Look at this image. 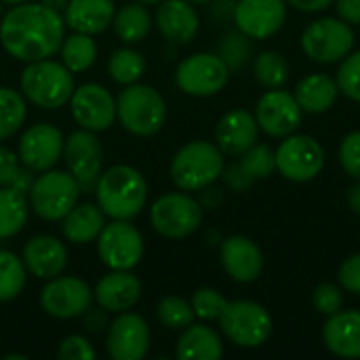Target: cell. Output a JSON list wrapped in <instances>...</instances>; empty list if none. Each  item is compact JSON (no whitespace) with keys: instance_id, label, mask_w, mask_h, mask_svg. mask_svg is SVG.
<instances>
[{"instance_id":"cell-1","label":"cell","mask_w":360,"mask_h":360,"mask_svg":"<svg viewBox=\"0 0 360 360\" xmlns=\"http://www.w3.org/2000/svg\"><path fill=\"white\" fill-rule=\"evenodd\" d=\"M65 38L63 15L42 2L13 4L0 19V44L17 61L30 63L59 53Z\"/></svg>"},{"instance_id":"cell-2","label":"cell","mask_w":360,"mask_h":360,"mask_svg":"<svg viewBox=\"0 0 360 360\" xmlns=\"http://www.w3.org/2000/svg\"><path fill=\"white\" fill-rule=\"evenodd\" d=\"M93 192L110 219H135L148 205L146 177L131 165H114L101 171Z\"/></svg>"},{"instance_id":"cell-3","label":"cell","mask_w":360,"mask_h":360,"mask_svg":"<svg viewBox=\"0 0 360 360\" xmlns=\"http://www.w3.org/2000/svg\"><path fill=\"white\" fill-rule=\"evenodd\" d=\"M224 167L226 154L217 148L215 141L194 139L177 150L171 160L169 175L177 190L200 192L221 179Z\"/></svg>"},{"instance_id":"cell-4","label":"cell","mask_w":360,"mask_h":360,"mask_svg":"<svg viewBox=\"0 0 360 360\" xmlns=\"http://www.w3.org/2000/svg\"><path fill=\"white\" fill-rule=\"evenodd\" d=\"M19 89L25 101L42 110H59L70 103V97L76 89L74 74L55 59H40L25 63Z\"/></svg>"},{"instance_id":"cell-5","label":"cell","mask_w":360,"mask_h":360,"mask_svg":"<svg viewBox=\"0 0 360 360\" xmlns=\"http://www.w3.org/2000/svg\"><path fill=\"white\" fill-rule=\"evenodd\" d=\"M116 118L131 135L152 137L167 122V101L154 86L133 82L116 97Z\"/></svg>"},{"instance_id":"cell-6","label":"cell","mask_w":360,"mask_h":360,"mask_svg":"<svg viewBox=\"0 0 360 360\" xmlns=\"http://www.w3.org/2000/svg\"><path fill=\"white\" fill-rule=\"evenodd\" d=\"M82 186L70 171L49 169L34 177L27 190L30 209L44 221H61L80 202Z\"/></svg>"},{"instance_id":"cell-7","label":"cell","mask_w":360,"mask_h":360,"mask_svg":"<svg viewBox=\"0 0 360 360\" xmlns=\"http://www.w3.org/2000/svg\"><path fill=\"white\" fill-rule=\"evenodd\" d=\"M217 323L226 340L245 350L262 348L270 340L274 329V321L266 306L253 300L228 302Z\"/></svg>"},{"instance_id":"cell-8","label":"cell","mask_w":360,"mask_h":360,"mask_svg":"<svg viewBox=\"0 0 360 360\" xmlns=\"http://www.w3.org/2000/svg\"><path fill=\"white\" fill-rule=\"evenodd\" d=\"M300 44L308 59L329 65L354 51L356 34L354 27L340 17H319L304 27Z\"/></svg>"},{"instance_id":"cell-9","label":"cell","mask_w":360,"mask_h":360,"mask_svg":"<svg viewBox=\"0 0 360 360\" xmlns=\"http://www.w3.org/2000/svg\"><path fill=\"white\" fill-rule=\"evenodd\" d=\"M150 224L154 232L165 238H188L202 224V205L184 190L162 194L152 202Z\"/></svg>"},{"instance_id":"cell-10","label":"cell","mask_w":360,"mask_h":360,"mask_svg":"<svg viewBox=\"0 0 360 360\" xmlns=\"http://www.w3.org/2000/svg\"><path fill=\"white\" fill-rule=\"evenodd\" d=\"M276 152V171L293 184H308L325 169V148L306 133H291L281 139Z\"/></svg>"},{"instance_id":"cell-11","label":"cell","mask_w":360,"mask_h":360,"mask_svg":"<svg viewBox=\"0 0 360 360\" xmlns=\"http://www.w3.org/2000/svg\"><path fill=\"white\" fill-rule=\"evenodd\" d=\"M230 65L217 53H192L179 61L175 82L190 97H213L226 89Z\"/></svg>"},{"instance_id":"cell-12","label":"cell","mask_w":360,"mask_h":360,"mask_svg":"<svg viewBox=\"0 0 360 360\" xmlns=\"http://www.w3.org/2000/svg\"><path fill=\"white\" fill-rule=\"evenodd\" d=\"M95 245L108 270H135L146 251L143 236L131 219H112L105 224Z\"/></svg>"},{"instance_id":"cell-13","label":"cell","mask_w":360,"mask_h":360,"mask_svg":"<svg viewBox=\"0 0 360 360\" xmlns=\"http://www.w3.org/2000/svg\"><path fill=\"white\" fill-rule=\"evenodd\" d=\"M95 302L93 287L78 276L49 278L40 291V308L59 321L80 319Z\"/></svg>"},{"instance_id":"cell-14","label":"cell","mask_w":360,"mask_h":360,"mask_svg":"<svg viewBox=\"0 0 360 360\" xmlns=\"http://www.w3.org/2000/svg\"><path fill=\"white\" fill-rule=\"evenodd\" d=\"M253 116L262 133L274 139H283L291 133H297L304 120V110L300 108L295 95L281 86V89H268L255 101Z\"/></svg>"},{"instance_id":"cell-15","label":"cell","mask_w":360,"mask_h":360,"mask_svg":"<svg viewBox=\"0 0 360 360\" xmlns=\"http://www.w3.org/2000/svg\"><path fill=\"white\" fill-rule=\"evenodd\" d=\"M68 171L80 181L82 192H93L103 171V143L97 133L78 129L68 135L63 143V156Z\"/></svg>"},{"instance_id":"cell-16","label":"cell","mask_w":360,"mask_h":360,"mask_svg":"<svg viewBox=\"0 0 360 360\" xmlns=\"http://www.w3.org/2000/svg\"><path fill=\"white\" fill-rule=\"evenodd\" d=\"M72 118L80 129L103 133L116 122V97L97 82H84L70 97Z\"/></svg>"},{"instance_id":"cell-17","label":"cell","mask_w":360,"mask_h":360,"mask_svg":"<svg viewBox=\"0 0 360 360\" xmlns=\"http://www.w3.org/2000/svg\"><path fill=\"white\" fill-rule=\"evenodd\" d=\"M63 133L51 122H38L25 129L17 143V156L32 173H44L55 169L63 156Z\"/></svg>"},{"instance_id":"cell-18","label":"cell","mask_w":360,"mask_h":360,"mask_svg":"<svg viewBox=\"0 0 360 360\" xmlns=\"http://www.w3.org/2000/svg\"><path fill=\"white\" fill-rule=\"evenodd\" d=\"M152 335L146 319L135 312H120L108 325L105 350L114 360H143L150 352Z\"/></svg>"},{"instance_id":"cell-19","label":"cell","mask_w":360,"mask_h":360,"mask_svg":"<svg viewBox=\"0 0 360 360\" xmlns=\"http://www.w3.org/2000/svg\"><path fill=\"white\" fill-rule=\"evenodd\" d=\"M287 6V0H238L232 15L240 34L251 40H266L283 30Z\"/></svg>"},{"instance_id":"cell-20","label":"cell","mask_w":360,"mask_h":360,"mask_svg":"<svg viewBox=\"0 0 360 360\" xmlns=\"http://www.w3.org/2000/svg\"><path fill=\"white\" fill-rule=\"evenodd\" d=\"M219 262L224 272L238 285H251L264 272V253L259 245L245 234H232L221 243Z\"/></svg>"},{"instance_id":"cell-21","label":"cell","mask_w":360,"mask_h":360,"mask_svg":"<svg viewBox=\"0 0 360 360\" xmlns=\"http://www.w3.org/2000/svg\"><path fill=\"white\" fill-rule=\"evenodd\" d=\"M21 259L25 264L27 274L40 281H49L65 272L70 255L61 238L53 234H36L23 245Z\"/></svg>"},{"instance_id":"cell-22","label":"cell","mask_w":360,"mask_h":360,"mask_svg":"<svg viewBox=\"0 0 360 360\" xmlns=\"http://www.w3.org/2000/svg\"><path fill=\"white\" fill-rule=\"evenodd\" d=\"M141 281L131 270H110L93 289L95 302L108 314L129 312L141 300Z\"/></svg>"},{"instance_id":"cell-23","label":"cell","mask_w":360,"mask_h":360,"mask_svg":"<svg viewBox=\"0 0 360 360\" xmlns=\"http://www.w3.org/2000/svg\"><path fill=\"white\" fill-rule=\"evenodd\" d=\"M154 23L165 40L177 46L190 44L200 30L198 11L190 0H160Z\"/></svg>"},{"instance_id":"cell-24","label":"cell","mask_w":360,"mask_h":360,"mask_svg":"<svg viewBox=\"0 0 360 360\" xmlns=\"http://www.w3.org/2000/svg\"><path fill=\"white\" fill-rule=\"evenodd\" d=\"M259 141V124L245 108L228 110L215 124V143L226 156H240Z\"/></svg>"},{"instance_id":"cell-25","label":"cell","mask_w":360,"mask_h":360,"mask_svg":"<svg viewBox=\"0 0 360 360\" xmlns=\"http://www.w3.org/2000/svg\"><path fill=\"white\" fill-rule=\"evenodd\" d=\"M325 348L340 359H360V310H340L323 325Z\"/></svg>"},{"instance_id":"cell-26","label":"cell","mask_w":360,"mask_h":360,"mask_svg":"<svg viewBox=\"0 0 360 360\" xmlns=\"http://www.w3.org/2000/svg\"><path fill=\"white\" fill-rule=\"evenodd\" d=\"M116 15L114 0H70L63 11L65 27L72 32L97 36L112 27Z\"/></svg>"},{"instance_id":"cell-27","label":"cell","mask_w":360,"mask_h":360,"mask_svg":"<svg viewBox=\"0 0 360 360\" xmlns=\"http://www.w3.org/2000/svg\"><path fill=\"white\" fill-rule=\"evenodd\" d=\"M105 219L108 217L97 202H76V207L61 219V234L76 247L91 245L108 224Z\"/></svg>"},{"instance_id":"cell-28","label":"cell","mask_w":360,"mask_h":360,"mask_svg":"<svg viewBox=\"0 0 360 360\" xmlns=\"http://www.w3.org/2000/svg\"><path fill=\"white\" fill-rule=\"evenodd\" d=\"M175 356L179 360H219L224 356V340L205 321L192 323L181 329Z\"/></svg>"},{"instance_id":"cell-29","label":"cell","mask_w":360,"mask_h":360,"mask_svg":"<svg viewBox=\"0 0 360 360\" xmlns=\"http://www.w3.org/2000/svg\"><path fill=\"white\" fill-rule=\"evenodd\" d=\"M295 99L304 114H325L329 112L338 97H340V86L335 78H331L325 72H312L306 74L297 84H295Z\"/></svg>"},{"instance_id":"cell-30","label":"cell","mask_w":360,"mask_h":360,"mask_svg":"<svg viewBox=\"0 0 360 360\" xmlns=\"http://www.w3.org/2000/svg\"><path fill=\"white\" fill-rule=\"evenodd\" d=\"M152 23L154 19L152 13L148 11V4L135 0L116 8L112 27L124 44H139L150 36Z\"/></svg>"},{"instance_id":"cell-31","label":"cell","mask_w":360,"mask_h":360,"mask_svg":"<svg viewBox=\"0 0 360 360\" xmlns=\"http://www.w3.org/2000/svg\"><path fill=\"white\" fill-rule=\"evenodd\" d=\"M30 211L25 192L11 186H0V240L17 236L25 228Z\"/></svg>"},{"instance_id":"cell-32","label":"cell","mask_w":360,"mask_h":360,"mask_svg":"<svg viewBox=\"0 0 360 360\" xmlns=\"http://www.w3.org/2000/svg\"><path fill=\"white\" fill-rule=\"evenodd\" d=\"M97 53L99 49H97L95 38L89 34H80V32H72L70 36H65L59 46L61 63L72 74L86 72L97 61Z\"/></svg>"},{"instance_id":"cell-33","label":"cell","mask_w":360,"mask_h":360,"mask_svg":"<svg viewBox=\"0 0 360 360\" xmlns=\"http://www.w3.org/2000/svg\"><path fill=\"white\" fill-rule=\"evenodd\" d=\"M25 281L27 270L23 259L8 249H0V304L17 300L25 287Z\"/></svg>"},{"instance_id":"cell-34","label":"cell","mask_w":360,"mask_h":360,"mask_svg":"<svg viewBox=\"0 0 360 360\" xmlns=\"http://www.w3.org/2000/svg\"><path fill=\"white\" fill-rule=\"evenodd\" d=\"M27 118V103L23 93L11 86H0V141L17 135Z\"/></svg>"},{"instance_id":"cell-35","label":"cell","mask_w":360,"mask_h":360,"mask_svg":"<svg viewBox=\"0 0 360 360\" xmlns=\"http://www.w3.org/2000/svg\"><path fill=\"white\" fill-rule=\"evenodd\" d=\"M108 74L122 86L139 82L146 74V57L131 46L116 49L108 59Z\"/></svg>"},{"instance_id":"cell-36","label":"cell","mask_w":360,"mask_h":360,"mask_svg":"<svg viewBox=\"0 0 360 360\" xmlns=\"http://www.w3.org/2000/svg\"><path fill=\"white\" fill-rule=\"evenodd\" d=\"M289 74H291L289 61L278 51L268 49L253 59V76L266 89H281L289 80Z\"/></svg>"},{"instance_id":"cell-37","label":"cell","mask_w":360,"mask_h":360,"mask_svg":"<svg viewBox=\"0 0 360 360\" xmlns=\"http://www.w3.org/2000/svg\"><path fill=\"white\" fill-rule=\"evenodd\" d=\"M156 319L169 331H181L194 323L196 314L188 300H184L179 295H167L156 306Z\"/></svg>"},{"instance_id":"cell-38","label":"cell","mask_w":360,"mask_h":360,"mask_svg":"<svg viewBox=\"0 0 360 360\" xmlns=\"http://www.w3.org/2000/svg\"><path fill=\"white\" fill-rule=\"evenodd\" d=\"M240 167L249 173L253 181L268 179L276 173V152L268 143H253L247 152L238 156Z\"/></svg>"},{"instance_id":"cell-39","label":"cell","mask_w":360,"mask_h":360,"mask_svg":"<svg viewBox=\"0 0 360 360\" xmlns=\"http://www.w3.org/2000/svg\"><path fill=\"white\" fill-rule=\"evenodd\" d=\"M190 304L194 308L196 319L211 323V321H219V316L224 314V310L228 306V300L221 291H217L213 287H200L192 293Z\"/></svg>"},{"instance_id":"cell-40","label":"cell","mask_w":360,"mask_h":360,"mask_svg":"<svg viewBox=\"0 0 360 360\" xmlns=\"http://www.w3.org/2000/svg\"><path fill=\"white\" fill-rule=\"evenodd\" d=\"M335 82L340 86V95H346L350 101L360 103V51L348 53L340 61Z\"/></svg>"},{"instance_id":"cell-41","label":"cell","mask_w":360,"mask_h":360,"mask_svg":"<svg viewBox=\"0 0 360 360\" xmlns=\"http://www.w3.org/2000/svg\"><path fill=\"white\" fill-rule=\"evenodd\" d=\"M344 289L342 285H335V283H321L314 287L312 291V304L316 308L319 314L323 316H331L340 310H344V304H346V297H344Z\"/></svg>"},{"instance_id":"cell-42","label":"cell","mask_w":360,"mask_h":360,"mask_svg":"<svg viewBox=\"0 0 360 360\" xmlns=\"http://www.w3.org/2000/svg\"><path fill=\"white\" fill-rule=\"evenodd\" d=\"M338 158L346 175H350L352 179H360V129L344 135L338 150Z\"/></svg>"},{"instance_id":"cell-43","label":"cell","mask_w":360,"mask_h":360,"mask_svg":"<svg viewBox=\"0 0 360 360\" xmlns=\"http://www.w3.org/2000/svg\"><path fill=\"white\" fill-rule=\"evenodd\" d=\"M57 359L59 360H95L97 359V350L93 348V344L84 338V335H68L61 340L59 348H57Z\"/></svg>"},{"instance_id":"cell-44","label":"cell","mask_w":360,"mask_h":360,"mask_svg":"<svg viewBox=\"0 0 360 360\" xmlns=\"http://www.w3.org/2000/svg\"><path fill=\"white\" fill-rule=\"evenodd\" d=\"M338 283L346 293L360 295V253L346 257L338 270Z\"/></svg>"},{"instance_id":"cell-45","label":"cell","mask_w":360,"mask_h":360,"mask_svg":"<svg viewBox=\"0 0 360 360\" xmlns=\"http://www.w3.org/2000/svg\"><path fill=\"white\" fill-rule=\"evenodd\" d=\"M23 171L25 167L21 165L19 156L6 146H0V186L15 188Z\"/></svg>"},{"instance_id":"cell-46","label":"cell","mask_w":360,"mask_h":360,"mask_svg":"<svg viewBox=\"0 0 360 360\" xmlns=\"http://www.w3.org/2000/svg\"><path fill=\"white\" fill-rule=\"evenodd\" d=\"M247 53H249V44H247V36L245 34H232L226 38L224 46H221V57L224 61L234 68V65H240L245 59H247Z\"/></svg>"},{"instance_id":"cell-47","label":"cell","mask_w":360,"mask_h":360,"mask_svg":"<svg viewBox=\"0 0 360 360\" xmlns=\"http://www.w3.org/2000/svg\"><path fill=\"white\" fill-rule=\"evenodd\" d=\"M221 179L224 184L232 190V192H247L255 181L249 177V173L240 167V162H232V165H226L224 167V173H221Z\"/></svg>"},{"instance_id":"cell-48","label":"cell","mask_w":360,"mask_h":360,"mask_svg":"<svg viewBox=\"0 0 360 360\" xmlns=\"http://www.w3.org/2000/svg\"><path fill=\"white\" fill-rule=\"evenodd\" d=\"M338 17L350 23L352 27L360 25V0H335Z\"/></svg>"},{"instance_id":"cell-49","label":"cell","mask_w":360,"mask_h":360,"mask_svg":"<svg viewBox=\"0 0 360 360\" xmlns=\"http://www.w3.org/2000/svg\"><path fill=\"white\" fill-rule=\"evenodd\" d=\"M105 310L103 308H97V310H86L82 314V323H84V329L91 331V333H101V331H108V319H105Z\"/></svg>"},{"instance_id":"cell-50","label":"cell","mask_w":360,"mask_h":360,"mask_svg":"<svg viewBox=\"0 0 360 360\" xmlns=\"http://www.w3.org/2000/svg\"><path fill=\"white\" fill-rule=\"evenodd\" d=\"M333 2L335 0H287L289 6H293L295 11H302V13H323Z\"/></svg>"},{"instance_id":"cell-51","label":"cell","mask_w":360,"mask_h":360,"mask_svg":"<svg viewBox=\"0 0 360 360\" xmlns=\"http://www.w3.org/2000/svg\"><path fill=\"white\" fill-rule=\"evenodd\" d=\"M346 205H348V209L354 215L360 217V179H356V184H352L348 188V192H346Z\"/></svg>"},{"instance_id":"cell-52","label":"cell","mask_w":360,"mask_h":360,"mask_svg":"<svg viewBox=\"0 0 360 360\" xmlns=\"http://www.w3.org/2000/svg\"><path fill=\"white\" fill-rule=\"evenodd\" d=\"M44 6H49V8H53V11H57V13H61L63 15V11H65V6H68V2L70 0H40Z\"/></svg>"},{"instance_id":"cell-53","label":"cell","mask_w":360,"mask_h":360,"mask_svg":"<svg viewBox=\"0 0 360 360\" xmlns=\"http://www.w3.org/2000/svg\"><path fill=\"white\" fill-rule=\"evenodd\" d=\"M4 360H27V356L25 354H6Z\"/></svg>"},{"instance_id":"cell-54","label":"cell","mask_w":360,"mask_h":360,"mask_svg":"<svg viewBox=\"0 0 360 360\" xmlns=\"http://www.w3.org/2000/svg\"><path fill=\"white\" fill-rule=\"evenodd\" d=\"M4 4H19V2H27V0H0Z\"/></svg>"},{"instance_id":"cell-55","label":"cell","mask_w":360,"mask_h":360,"mask_svg":"<svg viewBox=\"0 0 360 360\" xmlns=\"http://www.w3.org/2000/svg\"><path fill=\"white\" fill-rule=\"evenodd\" d=\"M137 2H143V4H158L160 0H137Z\"/></svg>"},{"instance_id":"cell-56","label":"cell","mask_w":360,"mask_h":360,"mask_svg":"<svg viewBox=\"0 0 360 360\" xmlns=\"http://www.w3.org/2000/svg\"><path fill=\"white\" fill-rule=\"evenodd\" d=\"M190 2H194V4H207V2H213V0H190Z\"/></svg>"}]
</instances>
